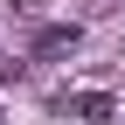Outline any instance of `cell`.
<instances>
[{
    "label": "cell",
    "mask_w": 125,
    "mask_h": 125,
    "mask_svg": "<svg viewBox=\"0 0 125 125\" xmlns=\"http://www.w3.org/2000/svg\"><path fill=\"white\" fill-rule=\"evenodd\" d=\"M76 118H118V97H104V90H83V97H70Z\"/></svg>",
    "instance_id": "cell-2"
},
{
    "label": "cell",
    "mask_w": 125,
    "mask_h": 125,
    "mask_svg": "<svg viewBox=\"0 0 125 125\" xmlns=\"http://www.w3.org/2000/svg\"><path fill=\"white\" fill-rule=\"evenodd\" d=\"M76 42H83L76 28H42V35H35V56H70Z\"/></svg>",
    "instance_id": "cell-1"
},
{
    "label": "cell",
    "mask_w": 125,
    "mask_h": 125,
    "mask_svg": "<svg viewBox=\"0 0 125 125\" xmlns=\"http://www.w3.org/2000/svg\"><path fill=\"white\" fill-rule=\"evenodd\" d=\"M118 118H125V111H118Z\"/></svg>",
    "instance_id": "cell-3"
}]
</instances>
